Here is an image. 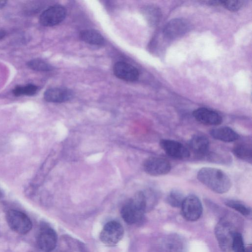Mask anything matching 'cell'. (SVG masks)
Segmentation results:
<instances>
[{
	"label": "cell",
	"instance_id": "obj_26",
	"mask_svg": "<svg viewBox=\"0 0 252 252\" xmlns=\"http://www.w3.org/2000/svg\"><path fill=\"white\" fill-rule=\"evenodd\" d=\"M161 12L157 7H150L148 10V17L150 22L153 25L157 24L160 18Z\"/></svg>",
	"mask_w": 252,
	"mask_h": 252
},
{
	"label": "cell",
	"instance_id": "obj_12",
	"mask_svg": "<svg viewBox=\"0 0 252 252\" xmlns=\"http://www.w3.org/2000/svg\"><path fill=\"white\" fill-rule=\"evenodd\" d=\"M113 72L115 76L119 79L129 82L137 80L139 75L136 68L124 62L116 63L113 67Z\"/></svg>",
	"mask_w": 252,
	"mask_h": 252
},
{
	"label": "cell",
	"instance_id": "obj_22",
	"mask_svg": "<svg viewBox=\"0 0 252 252\" xmlns=\"http://www.w3.org/2000/svg\"><path fill=\"white\" fill-rule=\"evenodd\" d=\"M27 64L29 68L37 71H49L53 69L49 63L40 59L31 60Z\"/></svg>",
	"mask_w": 252,
	"mask_h": 252
},
{
	"label": "cell",
	"instance_id": "obj_25",
	"mask_svg": "<svg viewBox=\"0 0 252 252\" xmlns=\"http://www.w3.org/2000/svg\"><path fill=\"white\" fill-rule=\"evenodd\" d=\"M242 0H220V5L232 11L238 10L243 5Z\"/></svg>",
	"mask_w": 252,
	"mask_h": 252
},
{
	"label": "cell",
	"instance_id": "obj_14",
	"mask_svg": "<svg viewBox=\"0 0 252 252\" xmlns=\"http://www.w3.org/2000/svg\"><path fill=\"white\" fill-rule=\"evenodd\" d=\"M73 92L65 88H51L45 91L44 98L48 102L61 103L69 100L73 96Z\"/></svg>",
	"mask_w": 252,
	"mask_h": 252
},
{
	"label": "cell",
	"instance_id": "obj_6",
	"mask_svg": "<svg viewBox=\"0 0 252 252\" xmlns=\"http://www.w3.org/2000/svg\"><path fill=\"white\" fill-rule=\"evenodd\" d=\"M181 207L183 217L189 221L197 220L202 213V204L198 197L193 194L186 197Z\"/></svg>",
	"mask_w": 252,
	"mask_h": 252
},
{
	"label": "cell",
	"instance_id": "obj_20",
	"mask_svg": "<svg viewBox=\"0 0 252 252\" xmlns=\"http://www.w3.org/2000/svg\"><path fill=\"white\" fill-rule=\"evenodd\" d=\"M39 88L33 84H28L24 86L18 85L12 90L13 94L16 96L21 95L32 96L38 91Z\"/></svg>",
	"mask_w": 252,
	"mask_h": 252
},
{
	"label": "cell",
	"instance_id": "obj_7",
	"mask_svg": "<svg viewBox=\"0 0 252 252\" xmlns=\"http://www.w3.org/2000/svg\"><path fill=\"white\" fill-rule=\"evenodd\" d=\"M66 11L61 5H54L45 9L40 15L39 22L45 27H52L62 22L65 18Z\"/></svg>",
	"mask_w": 252,
	"mask_h": 252
},
{
	"label": "cell",
	"instance_id": "obj_19",
	"mask_svg": "<svg viewBox=\"0 0 252 252\" xmlns=\"http://www.w3.org/2000/svg\"><path fill=\"white\" fill-rule=\"evenodd\" d=\"M233 152L238 158L252 163V151L251 146L245 143H239L234 146Z\"/></svg>",
	"mask_w": 252,
	"mask_h": 252
},
{
	"label": "cell",
	"instance_id": "obj_17",
	"mask_svg": "<svg viewBox=\"0 0 252 252\" xmlns=\"http://www.w3.org/2000/svg\"><path fill=\"white\" fill-rule=\"evenodd\" d=\"M189 147L192 151L199 156L205 155L209 150L208 138L201 134H195L189 140Z\"/></svg>",
	"mask_w": 252,
	"mask_h": 252
},
{
	"label": "cell",
	"instance_id": "obj_5",
	"mask_svg": "<svg viewBox=\"0 0 252 252\" xmlns=\"http://www.w3.org/2000/svg\"><path fill=\"white\" fill-rule=\"evenodd\" d=\"M124 234L123 226L119 222L113 220L104 225L100 233L99 238L103 244L113 246L122 239Z\"/></svg>",
	"mask_w": 252,
	"mask_h": 252
},
{
	"label": "cell",
	"instance_id": "obj_21",
	"mask_svg": "<svg viewBox=\"0 0 252 252\" xmlns=\"http://www.w3.org/2000/svg\"><path fill=\"white\" fill-rule=\"evenodd\" d=\"M185 198L181 191L173 189L167 195L166 201L172 207H181Z\"/></svg>",
	"mask_w": 252,
	"mask_h": 252
},
{
	"label": "cell",
	"instance_id": "obj_15",
	"mask_svg": "<svg viewBox=\"0 0 252 252\" xmlns=\"http://www.w3.org/2000/svg\"><path fill=\"white\" fill-rule=\"evenodd\" d=\"M162 252H186L184 241L179 236L169 235L166 237L161 244Z\"/></svg>",
	"mask_w": 252,
	"mask_h": 252
},
{
	"label": "cell",
	"instance_id": "obj_16",
	"mask_svg": "<svg viewBox=\"0 0 252 252\" xmlns=\"http://www.w3.org/2000/svg\"><path fill=\"white\" fill-rule=\"evenodd\" d=\"M211 136L215 139L225 142H231L238 139V134L233 129L227 126H221L212 129Z\"/></svg>",
	"mask_w": 252,
	"mask_h": 252
},
{
	"label": "cell",
	"instance_id": "obj_4",
	"mask_svg": "<svg viewBox=\"0 0 252 252\" xmlns=\"http://www.w3.org/2000/svg\"><path fill=\"white\" fill-rule=\"evenodd\" d=\"M6 219L9 227L19 234H26L32 228L31 220L27 215L21 211L13 209L8 210Z\"/></svg>",
	"mask_w": 252,
	"mask_h": 252
},
{
	"label": "cell",
	"instance_id": "obj_24",
	"mask_svg": "<svg viewBox=\"0 0 252 252\" xmlns=\"http://www.w3.org/2000/svg\"><path fill=\"white\" fill-rule=\"evenodd\" d=\"M232 251L234 252H246L242 236L239 232L234 237Z\"/></svg>",
	"mask_w": 252,
	"mask_h": 252
},
{
	"label": "cell",
	"instance_id": "obj_30",
	"mask_svg": "<svg viewBox=\"0 0 252 252\" xmlns=\"http://www.w3.org/2000/svg\"><path fill=\"white\" fill-rule=\"evenodd\" d=\"M246 252H252V247H251V246H250V247H249L247 248Z\"/></svg>",
	"mask_w": 252,
	"mask_h": 252
},
{
	"label": "cell",
	"instance_id": "obj_13",
	"mask_svg": "<svg viewBox=\"0 0 252 252\" xmlns=\"http://www.w3.org/2000/svg\"><path fill=\"white\" fill-rule=\"evenodd\" d=\"M192 115L197 121L204 125L216 126L222 122V117L219 114L207 108H199L195 110Z\"/></svg>",
	"mask_w": 252,
	"mask_h": 252
},
{
	"label": "cell",
	"instance_id": "obj_23",
	"mask_svg": "<svg viewBox=\"0 0 252 252\" xmlns=\"http://www.w3.org/2000/svg\"><path fill=\"white\" fill-rule=\"evenodd\" d=\"M226 206L233 209L245 216H249L251 214V209L244 203L235 200H229L225 202Z\"/></svg>",
	"mask_w": 252,
	"mask_h": 252
},
{
	"label": "cell",
	"instance_id": "obj_8",
	"mask_svg": "<svg viewBox=\"0 0 252 252\" xmlns=\"http://www.w3.org/2000/svg\"><path fill=\"white\" fill-rule=\"evenodd\" d=\"M36 242L38 248L41 252H51L57 245V233L51 227L44 225L40 229Z\"/></svg>",
	"mask_w": 252,
	"mask_h": 252
},
{
	"label": "cell",
	"instance_id": "obj_2",
	"mask_svg": "<svg viewBox=\"0 0 252 252\" xmlns=\"http://www.w3.org/2000/svg\"><path fill=\"white\" fill-rule=\"evenodd\" d=\"M147 211V203L144 191L137 192L122 206L121 215L124 220L129 224L141 221Z\"/></svg>",
	"mask_w": 252,
	"mask_h": 252
},
{
	"label": "cell",
	"instance_id": "obj_11",
	"mask_svg": "<svg viewBox=\"0 0 252 252\" xmlns=\"http://www.w3.org/2000/svg\"><path fill=\"white\" fill-rule=\"evenodd\" d=\"M189 25L185 19L175 18L169 21L163 29V34L167 38L174 39L186 33Z\"/></svg>",
	"mask_w": 252,
	"mask_h": 252
},
{
	"label": "cell",
	"instance_id": "obj_28",
	"mask_svg": "<svg viewBox=\"0 0 252 252\" xmlns=\"http://www.w3.org/2000/svg\"><path fill=\"white\" fill-rule=\"evenodd\" d=\"M6 34V32L2 29L0 28V40L3 38Z\"/></svg>",
	"mask_w": 252,
	"mask_h": 252
},
{
	"label": "cell",
	"instance_id": "obj_9",
	"mask_svg": "<svg viewBox=\"0 0 252 252\" xmlns=\"http://www.w3.org/2000/svg\"><path fill=\"white\" fill-rule=\"evenodd\" d=\"M143 168L148 174L157 176L168 173L171 169V165L170 162L164 158L151 157L144 161Z\"/></svg>",
	"mask_w": 252,
	"mask_h": 252
},
{
	"label": "cell",
	"instance_id": "obj_3",
	"mask_svg": "<svg viewBox=\"0 0 252 252\" xmlns=\"http://www.w3.org/2000/svg\"><path fill=\"white\" fill-rule=\"evenodd\" d=\"M237 232L236 224L231 219L224 217L219 221L215 227V233L222 252L232 251L234 238Z\"/></svg>",
	"mask_w": 252,
	"mask_h": 252
},
{
	"label": "cell",
	"instance_id": "obj_1",
	"mask_svg": "<svg viewBox=\"0 0 252 252\" xmlns=\"http://www.w3.org/2000/svg\"><path fill=\"white\" fill-rule=\"evenodd\" d=\"M198 180L213 191L224 193L229 190L232 183L228 175L222 170L212 167H203L197 173Z\"/></svg>",
	"mask_w": 252,
	"mask_h": 252
},
{
	"label": "cell",
	"instance_id": "obj_29",
	"mask_svg": "<svg viewBox=\"0 0 252 252\" xmlns=\"http://www.w3.org/2000/svg\"><path fill=\"white\" fill-rule=\"evenodd\" d=\"M7 1L5 0H0V9L5 6Z\"/></svg>",
	"mask_w": 252,
	"mask_h": 252
},
{
	"label": "cell",
	"instance_id": "obj_27",
	"mask_svg": "<svg viewBox=\"0 0 252 252\" xmlns=\"http://www.w3.org/2000/svg\"><path fill=\"white\" fill-rule=\"evenodd\" d=\"M204 3L209 5H220V0H207L203 1Z\"/></svg>",
	"mask_w": 252,
	"mask_h": 252
},
{
	"label": "cell",
	"instance_id": "obj_10",
	"mask_svg": "<svg viewBox=\"0 0 252 252\" xmlns=\"http://www.w3.org/2000/svg\"><path fill=\"white\" fill-rule=\"evenodd\" d=\"M159 145L161 148L169 156L182 159L189 157V150L182 143L170 139H161Z\"/></svg>",
	"mask_w": 252,
	"mask_h": 252
},
{
	"label": "cell",
	"instance_id": "obj_18",
	"mask_svg": "<svg viewBox=\"0 0 252 252\" xmlns=\"http://www.w3.org/2000/svg\"><path fill=\"white\" fill-rule=\"evenodd\" d=\"M80 37L82 40L92 45H101L104 42V39L101 34L94 30L88 29L81 31Z\"/></svg>",
	"mask_w": 252,
	"mask_h": 252
}]
</instances>
